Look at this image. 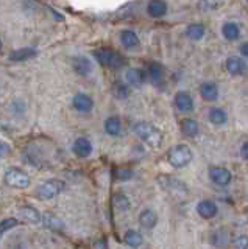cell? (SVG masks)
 Masks as SVG:
<instances>
[{
	"label": "cell",
	"instance_id": "cell-2",
	"mask_svg": "<svg viewBox=\"0 0 248 249\" xmlns=\"http://www.w3.org/2000/svg\"><path fill=\"white\" fill-rule=\"evenodd\" d=\"M167 159L173 168H184L192 162L193 154L188 145H176L169 151Z\"/></svg>",
	"mask_w": 248,
	"mask_h": 249
},
{
	"label": "cell",
	"instance_id": "cell-23",
	"mask_svg": "<svg viewBox=\"0 0 248 249\" xmlns=\"http://www.w3.org/2000/svg\"><path fill=\"white\" fill-rule=\"evenodd\" d=\"M222 35L225 39H228V41H236L240 36V28L234 22H227V23H223V27H222Z\"/></svg>",
	"mask_w": 248,
	"mask_h": 249
},
{
	"label": "cell",
	"instance_id": "cell-9",
	"mask_svg": "<svg viewBox=\"0 0 248 249\" xmlns=\"http://www.w3.org/2000/svg\"><path fill=\"white\" fill-rule=\"evenodd\" d=\"M72 150H74V154L76 156V158H81V159L89 158L91 153H92V143L86 137H78L74 142Z\"/></svg>",
	"mask_w": 248,
	"mask_h": 249
},
{
	"label": "cell",
	"instance_id": "cell-27",
	"mask_svg": "<svg viewBox=\"0 0 248 249\" xmlns=\"http://www.w3.org/2000/svg\"><path fill=\"white\" fill-rule=\"evenodd\" d=\"M123 240H125V243L128 246H131V248H139L144 243V238H142L141 233H139L137 231H133V229H130V231L125 232Z\"/></svg>",
	"mask_w": 248,
	"mask_h": 249
},
{
	"label": "cell",
	"instance_id": "cell-17",
	"mask_svg": "<svg viewBox=\"0 0 248 249\" xmlns=\"http://www.w3.org/2000/svg\"><path fill=\"white\" fill-rule=\"evenodd\" d=\"M158 223V215L153 212L152 209H145L139 215V224L142 226L144 229H153Z\"/></svg>",
	"mask_w": 248,
	"mask_h": 249
},
{
	"label": "cell",
	"instance_id": "cell-16",
	"mask_svg": "<svg viewBox=\"0 0 248 249\" xmlns=\"http://www.w3.org/2000/svg\"><path fill=\"white\" fill-rule=\"evenodd\" d=\"M125 80L133 88H139L145 81V72L141 69H128L125 73Z\"/></svg>",
	"mask_w": 248,
	"mask_h": 249
},
{
	"label": "cell",
	"instance_id": "cell-25",
	"mask_svg": "<svg viewBox=\"0 0 248 249\" xmlns=\"http://www.w3.org/2000/svg\"><path fill=\"white\" fill-rule=\"evenodd\" d=\"M206 33V28L205 25H201V23H191V25L186 28V36L192 41H200L201 37L205 36Z\"/></svg>",
	"mask_w": 248,
	"mask_h": 249
},
{
	"label": "cell",
	"instance_id": "cell-13",
	"mask_svg": "<svg viewBox=\"0 0 248 249\" xmlns=\"http://www.w3.org/2000/svg\"><path fill=\"white\" fill-rule=\"evenodd\" d=\"M72 66H74V70L80 76H86L92 72V62L86 56H75L72 61Z\"/></svg>",
	"mask_w": 248,
	"mask_h": 249
},
{
	"label": "cell",
	"instance_id": "cell-26",
	"mask_svg": "<svg viewBox=\"0 0 248 249\" xmlns=\"http://www.w3.org/2000/svg\"><path fill=\"white\" fill-rule=\"evenodd\" d=\"M181 132L186 137H195L198 134V123L193 119H184L181 122Z\"/></svg>",
	"mask_w": 248,
	"mask_h": 249
},
{
	"label": "cell",
	"instance_id": "cell-14",
	"mask_svg": "<svg viewBox=\"0 0 248 249\" xmlns=\"http://www.w3.org/2000/svg\"><path fill=\"white\" fill-rule=\"evenodd\" d=\"M19 216H20V220H24L27 223L39 224L41 223V218H42V213H39L32 206H24V207L19 209Z\"/></svg>",
	"mask_w": 248,
	"mask_h": 249
},
{
	"label": "cell",
	"instance_id": "cell-5",
	"mask_svg": "<svg viewBox=\"0 0 248 249\" xmlns=\"http://www.w3.org/2000/svg\"><path fill=\"white\" fill-rule=\"evenodd\" d=\"M3 181L8 187H13V189H25V187L30 185V176L19 168H10L5 171Z\"/></svg>",
	"mask_w": 248,
	"mask_h": 249
},
{
	"label": "cell",
	"instance_id": "cell-24",
	"mask_svg": "<svg viewBox=\"0 0 248 249\" xmlns=\"http://www.w3.org/2000/svg\"><path fill=\"white\" fill-rule=\"evenodd\" d=\"M105 131H106V134H110L113 137L119 136L122 131V122L117 117H108L105 120Z\"/></svg>",
	"mask_w": 248,
	"mask_h": 249
},
{
	"label": "cell",
	"instance_id": "cell-6",
	"mask_svg": "<svg viewBox=\"0 0 248 249\" xmlns=\"http://www.w3.org/2000/svg\"><path fill=\"white\" fill-rule=\"evenodd\" d=\"M64 189H66V184L63 181H59V179H49V181L42 182L38 187L36 195L44 199H52L58 196L59 193H63Z\"/></svg>",
	"mask_w": 248,
	"mask_h": 249
},
{
	"label": "cell",
	"instance_id": "cell-37",
	"mask_svg": "<svg viewBox=\"0 0 248 249\" xmlns=\"http://www.w3.org/2000/svg\"><path fill=\"white\" fill-rule=\"evenodd\" d=\"M240 52H242V54L245 58H248V42L242 44V47H240Z\"/></svg>",
	"mask_w": 248,
	"mask_h": 249
},
{
	"label": "cell",
	"instance_id": "cell-12",
	"mask_svg": "<svg viewBox=\"0 0 248 249\" xmlns=\"http://www.w3.org/2000/svg\"><path fill=\"white\" fill-rule=\"evenodd\" d=\"M147 76L150 78V81L154 86H161L164 81V69L159 64V62H150L147 66Z\"/></svg>",
	"mask_w": 248,
	"mask_h": 249
},
{
	"label": "cell",
	"instance_id": "cell-19",
	"mask_svg": "<svg viewBox=\"0 0 248 249\" xmlns=\"http://www.w3.org/2000/svg\"><path fill=\"white\" fill-rule=\"evenodd\" d=\"M120 44L125 49H136L139 45V37L133 30H123L120 31Z\"/></svg>",
	"mask_w": 248,
	"mask_h": 249
},
{
	"label": "cell",
	"instance_id": "cell-15",
	"mask_svg": "<svg viewBox=\"0 0 248 249\" xmlns=\"http://www.w3.org/2000/svg\"><path fill=\"white\" fill-rule=\"evenodd\" d=\"M147 13H149L150 18H162L166 13H167V3L162 2V0H152V2H149V5H147Z\"/></svg>",
	"mask_w": 248,
	"mask_h": 249
},
{
	"label": "cell",
	"instance_id": "cell-32",
	"mask_svg": "<svg viewBox=\"0 0 248 249\" xmlns=\"http://www.w3.org/2000/svg\"><path fill=\"white\" fill-rule=\"evenodd\" d=\"M232 246L236 249H248V235H237L232 240Z\"/></svg>",
	"mask_w": 248,
	"mask_h": 249
},
{
	"label": "cell",
	"instance_id": "cell-10",
	"mask_svg": "<svg viewBox=\"0 0 248 249\" xmlns=\"http://www.w3.org/2000/svg\"><path fill=\"white\" fill-rule=\"evenodd\" d=\"M175 106L181 112H192L193 111V100L188 92L180 90L175 95Z\"/></svg>",
	"mask_w": 248,
	"mask_h": 249
},
{
	"label": "cell",
	"instance_id": "cell-18",
	"mask_svg": "<svg viewBox=\"0 0 248 249\" xmlns=\"http://www.w3.org/2000/svg\"><path fill=\"white\" fill-rule=\"evenodd\" d=\"M227 70L231 75H242L247 70V64L237 56H229L227 59Z\"/></svg>",
	"mask_w": 248,
	"mask_h": 249
},
{
	"label": "cell",
	"instance_id": "cell-29",
	"mask_svg": "<svg viewBox=\"0 0 248 249\" xmlns=\"http://www.w3.org/2000/svg\"><path fill=\"white\" fill-rule=\"evenodd\" d=\"M113 206L120 212H125V210L130 209V199L123 193H115L113 196Z\"/></svg>",
	"mask_w": 248,
	"mask_h": 249
},
{
	"label": "cell",
	"instance_id": "cell-33",
	"mask_svg": "<svg viewBox=\"0 0 248 249\" xmlns=\"http://www.w3.org/2000/svg\"><path fill=\"white\" fill-rule=\"evenodd\" d=\"M10 154H11V146L6 142H2V140H0V159L8 158Z\"/></svg>",
	"mask_w": 248,
	"mask_h": 249
},
{
	"label": "cell",
	"instance_id": "cell-7",
	"mask_svg": "<svg viewBox=\"0 0 248 249\" xmlns=\"http://www.w3.org/2000/svg\"><path fill=\"white\" fill-rule=\"evenodd\" d=\"M209 178L217 185H228L231 182V171L223 167H212L209 170Z\"/></svg>",
	"mask_w": 248,
	"mask_h": 249
},
{
	"label": "cell",
	"instance_id": "cell-3",
	"mask_svg": "<svg viewBox=\"0 0 248 249\" xmlns=\"http://www.w3.org/2000/svg\"><path fill=\"white\" fill-rule=\"evenodd\" d=\"M94 58L102 66L110 67V69H120L123 64H125V59H123L122 54L111 50V49H98V50H95L94 52Z\"/></svg>",
	"mask_w": 248,
	"mask_h": 249
},
{
	"label": "cell",
	"instance_id": "cell-21",
	"mask_svg": "<svg viewBox=\"0 0 248 249\" xmlns=\"http://www.w3.org/2000/svg\"><path fill=\"white\" fill-rule=\"evenodd\" d=\"M36 56V50L33 47H24V49H19V50H14L10 54V61L13 62H22V61H27L30 58Z\"/></svg>",
	"mask_w": 248,
	"mask_h": 249
},
{
	"label": "cell",
	"instance_id": "cell-30",
	"mask_svg": "<svg viewBox=\"0 0 248 249\" xmlns=\"http://www.w3.org/2000/svg\"><path fill=\"white\" fill-rule=\"evenodd\" d=\"M18 224H19V221L16 218H5V220H2L0 221V237H2L5 232H8L10 229L16 228Z\"/></svg>",
	"mask_w": 248,
	"mask_h": 249
},
{
	"label": "cell",
	"instance_id": "cell-4",
	"mask_svg": "<svg viewBox=\"0 0 248 249\" xmlns=\"http://www.w3.org/2000/svg\"><path fill=\"white\" fill-rule=\"evenodd\" d=\"M158 182L162 187V190L169 192L170 195H175V196H186V195L189 193L188 185L175 176L161 175V176H158Z\"/></svg>",
	"mask_w": 248,
	"mask_h": 249
},
{
	"label": "cell",
	"instance_id": "cell-38",
	"mask_svg": "<svg viewBox=\"0 0 248 249\" xmlns=\"http://www.w3.org/2000/svg\"><path fill=\"white\" fill-rule=\"evenodd\" d=\"M0 49H2V41H0Z\"/></svg>",
	"mask_w": 248,
	"mask_h": 249
},
{
	"label": "cell",
	"instance_id": "cell-34",
	"mask_svg": "<svg viewBox=\"0 0 248 249\" xmlns=\"http://www.w3.org/2000/svg\"><path fill=\"white\" fill-rule=\"evenodd\" d=\"M117 178L120 179V181H127V179H131V178H133V171H131V170H120V171H119V175H117Z\"/></svg>",
	"mask_w": 248,
	"mask_h": 249
},
{
	"label": "cell",
	"instance_id": "cell-31",
	"mask_svg": "<svg viewBox=\"0 0 248 249\" xmlns=\"http://www.w3.org/2000/svg\"><path fill=\"white\" fill-rule=\"evenodd\" d=\"M113 92H114V95L117 97V98H120V100L127 98V97L130 95V89H128V86H127V84H122V83H115V84H114Z\"/></svg>",
	"mask_w": 248,
	"mask_h": 249
},
{
	"label": "cell",
	"instance_id": "cell-36",
	"mask_svg": "<svg viewBox=\"0 0 248 249\" xmlns=\"http://www.w3.org/2000/svg\"><path fill=\"white\" fill-rule=\"evenodd\" d=\"M222 3H212V2H205V3H201V6H205V8H208V10H209V8H219Z\"/></svg>",
	"mask_w": 248,
	"mask_h": 249
},
{
	"label": "cell",
	"instance_id": "cell-8",
	"mask_svg": "<svg viewBox=\"0 0 248 249\" xmlns=\"http://www.w3.org/2000/svg\"><path fill=\"white\" fill-rule=\"evenodd\" d=\"M72 106L78 112H89L94 107V100L86 95V93H76L72 100Z\"/></svg>",
	"mask_w": 248,
	"mask_h": 249
},
{
	"label": "cell",
	"instance_id": "cell-20",
	"mask_svg": "<svg viewBox=\"0 0 248 249\" xmlns=\"http://www.w3.org/2000/svg\"><path fill=\"white\" fill-rule=\"evenodd\" d=\"M200 95L205 101H215L219 98V89L214 83H205L200 88Z\"/></svg>",
	"mask_w": 248,
	"mask_h": 249
},
{
	"label": "cell",
	"instance_id": "cell-28",
	"mask_svg": "<svg viewBox=\"0 0 248 249\" xmlns=\"http://www.w3.org/2000/svg\"><path fill=\"white\" fill-rule=\"evenodd\" d=\"M228 120V115L227 112L223 111L220 107H212L209 111V122L214 123V124H225Z\"/></svg>",
	"mask_w": 248,
	"mask_h": 249
},
{
	"label": "cell",
	"instance_id": "cell-22",
	"mask_svg": "<svg viewBox=\"0 0 248 249\" xmlns=\"http://www.w3.org/2000/svg\"><path fill=\"white\" fill-rule=\"evenodd\" d=\"M41 223L45 226V228H49L52 231H61V229L64 228L63 220L58 218L57 215H53V213H42Z\"/></svg>",
	"mask_w": 248,
	"mask_h": 249
},
{
	"label": "cell",
	"instance_id": "cell-1",
	"mask_svg": "<svg viewBox=\"0 0 248 249\" xmlns=\"http://www.w3.org/2000/svg\"><path fill=\"white\" fill-rule=\"evenodd\" d=\"M133 131H134V134L142 140V142H145L152 148H159L162 145V142H164V136H162V132L156 126H153L152 123L137 122L133 126Z\"/></svg>",
	"mask_w": 248,
	"mask_h": 249
},
{
	"label": "cell",
	"instance_id": "cell-35",
	"mask_svg": "<svg viewBox=\"0 0 248 249\" xmlns=\"http://www.w3.org/2000/svg\"><path fill=\"white\" fill-rule=\"evenodd\" d=\"M240 156H242L245 160H248V142H245L242 145V150H240Z\"/></svg>",
	"mask_w": 248,
	"mask_h": 249
},
{
	"label": "cell",
	"instance_id": "cell-11",
	"mask_svg": "<svg viewBox=\"0 0 248 249\" xmlns=\"http://www.w3.org/2000/svg\"><path fill=\"white\" fill-rule=\"evenodd\" d=\"M197 212L201 218H205V220H211L217 215L219 212V209H217V204L214 201H209V199H205V201H200L198 206H197Z\"/></svg>",
	"mask_w": 248,
	"mask_h": 249
}]
</instances>
